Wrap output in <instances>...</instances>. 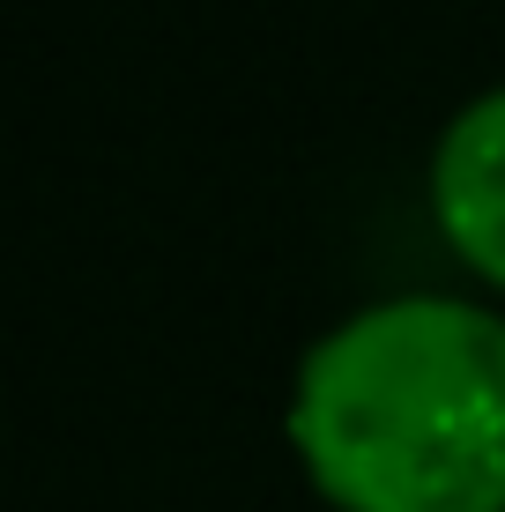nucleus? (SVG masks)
Returning <instances> with one entry per match:
<instances>
[{
	"label": "nucleus",
	"mask_w": 505,
	"mask_h": 512,
	"mask_svg": "<svg viewBox=\"0 0 505 512\" xmlns=\"http://www.w3.org/2000/svg\"><path fill=\"white\" fill-rule=\"evenodd\" d=\"M290 438L350 512H505V320L446 290L357 305L305 349Z\"/></svg>",
	"instance_id": "1"
},
{
	"label": "nucleus",
	"mask_w": 505,
	"mask_h": 512,
	"mask_svg": "<svg viewBox=\"0 0 505 512\" xmlns=\"http://www.w3.org/2000/svg\"><path fill=\"white\" fill-rule=\"evenodd\" d=\"M431 208L446 238L505 282V82L476 90L431 149Z\"/></svg>",
	"instance_id": "2"
}]
</instances>
